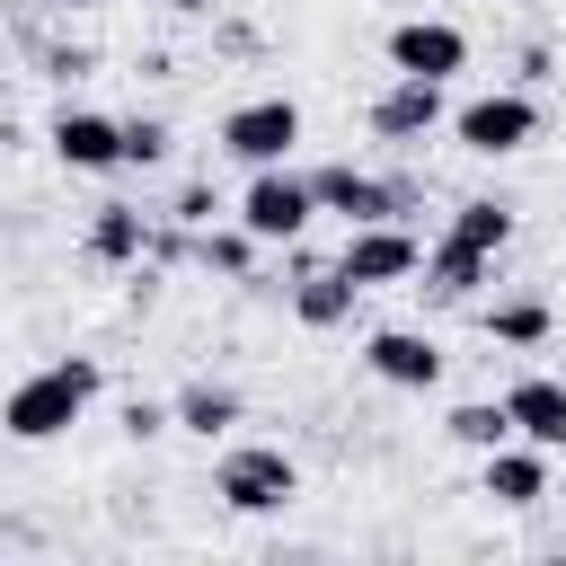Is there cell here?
I'll use <instances>...</instances> for the list:
<instances>
[{
  "label": "cell",
  "instance_id": "1",
  "mask_svg": "<svg viewBox=\"0 0 566 566\" xmlns=\"http://www.w3.org/2000/svg\"><path fill=\"white\" fill-rule=\"evenodd\" d=\"M88 407H97V363H88V354H62V363L27 371V380L0 398V433H9V442H62Z\"/></svg>",
  "mask_w": 566,
  "mask_h": 566
},
{
  "label": "cell",
  "instance_id": "2",
  "mask_svg": "<svg viewBox=\"0 0 566 566\" xmlns=\"http://www.w3.org/2000/svg\"><path fill=\"white\" fill-rule=\"evenodd\" d=\"M451 142H460L469 159H513V150L539 142V97H522V88H486V97L451 106Z\"/></svg>",
  "mask_w": 566,
  "mask_h": 566
},
{
  "label": "cell",
  "instance_id": "3",
  "mask_svg": "<svg viewBox=\"0 0 566 566\" xmlns=\"http://www.w3.org/2000/svg\"><path fill=\"white\" fill-rule=\"evenodd\" d=\"M212 495H221L230 513H283V504L301 495V469H292V451H274V442H230L221 469H212Z\"/></svg>",
  "mask_w": 566,
  "mask_h": 566
},
{
  "label": "cell",
  "instance_id": "4",
  "mask_svg": "<svg viewBox=\"0 0 566 566\" xmlns=\"http://www.w3.org/2000/svg\"><path fill=\"white\" fill-rule=\"evenodd\" d=\"M310 212H318V195H310V177L292 168V159H274V168H248V195H239V221L265 239V248H292L301 230H310Z\"/></svg>",
  "mask_w": 566,
  "mask_h": 566
},
{
  "label": "cell",
  "instance_id": "5",
  "mask_svg": "<svg viewBox=\"0 0 566 566\" xmlns=\"http://www.w3.org/2000/svg\"><path fill=\"white\" fill-rule=\"evenodd\" d=\"M451 80H416V71H398L380 97H371V142H389V150H416L424 133H442L451 124V97H442Z\"/></svg>",
  "mask_w": 566,
  "mask_h": 566
},
{
  "label": "cell",
  "instance_id": "6",
  "mask_svg": "<svg viewBox=\"0 0 566 566\" xmlns=\"http://www.w3.org/2000/svg\"><path fill=\"white\" fill-rule=\"evenodd\" d=\"M221 150H230L239 168L292 159V150H301V106H292V97H248V106H230V115H221Z\"/></svg>",
  "mask_w": 566,
  "mask_h": 566
},
{
  "label": "cell",
  "instance_id": "7",
  "mask_svg": "<svg viewBox=\"0 0 566 566\" xmlns=\"http://www.w3.org/2000/svg\"><path fill=\"white\" fill-rule=\"evenodd\" d=\"M336 265H345L363 292H380V283L424 274V239H416L407 221H354V230H345V248H336Z\"/></svg>",
  "mask_w": 566,
  "mask_h": 566
},
{
  "label": "cell",
  "instance_id": "8",
  "mask_svg": "<svg viewBox=\"0 0 566 566\" xmlns=\"http://www.w3.org/2000/svg\"><path fill=\"white\" fill-rule=\"evenodd\" d=\"M389 71L451 80V71H469V35H460L451 18H398V27H389Z\"/></svg>",
  "mask_w": 566,
  "mask_h": 566
},
{
  "label": "cell",
  "instance_id": "9",
  "mask_svg": "<svg viewBox=\"0 0 566 566\" xmlns=\"http://www.w3.org/2000/svg\"><path fill=\"white\" fill-rule=\"evenodd\" d=\"M310 195H318V212H336L345 230H354V221H398V195H389V177H371V168H354V159H327V168H310Z\"/></svg>",
  "mask_w": 566,
  "mask_h": 566
},
{
  "label": "cell",
  "instance_id": "10",
  "mask_svg": "<svg viewBox=\"0 0 566 566\" xmlns=\"http://www.w3.org/2000/svg\"><path fill=\"white\" fill-rule=\"evenodd\" d=\"M53 159L80 168V177H106V168H124V124L97 115V106H62L53 115Z\"/></svg>",
  "mask_w": 566,
  "mask_h": 566
},
{
  "label": "cell",
  "instance_id": "11",
  "mask_svg": "<svg viewBox=\"0 0 566 566\" xmlns=\"http://www.w3.org/2000/svg\"><path fill=\"white\" fill-rule=\"evenodd\" d=\"M363 363H371V380H389V389H433V380H442V345H433L424 327H371V336H363Z\"/></svg>",
  "mask_w": 566,
  "mask_h": 566
},
{
  "label": "cell",
  "instance_id": "12",
  "mask_svg": "<svg viewBox=\"0 0 566 566\" xmlns=\"http://www.w3.org/2000/svg\"><path fill=\"white\" fill-rule=\"evenodd\" d=\"M424 283H433V301H478V292L495 283V248H478V239L442 230V239L424 248Z\"/></svg>",
  "mask_w": 566,
  "mask_h": 566
},
{
  "label": "cell",
  "instance_id": "13",
  "mask_svg": "<svg viewBox=\"0 0 566 566\" xmlns=\"http://www.w3.org/2000/svg\"><path fill=\"white\" fill-rule=\"evenodd\" d=\"M548 460H557V451H539V442H522V433L495 442V451H486V495H495L504 513H531V504L548 495Z\"/></svg>",
  "mask_w": 566,
  "mask_h": 566
},
{
  "label": "cell",
  "instance_id": "14",
  "mask_svg": "<svg viewBox=\"0 0 566 566\" xmlns=\"http://www.w3.org/2000/svg\"><path fill=\"white\" fill-rule=\"evenodd\" d=\"M504 407H513V433H522V442H539V451H566V380H548V371H522V380L504 389Z\"/></svg>",
  "mask_w": 566,
  "mask_h": 566
},
{
  "label": "cell",
  "instance_id": "15",
  "mask_svg": "<svg viewBox=\"0 0 566 566\" xmlns=\"http://www.w3.org/2000/svg\"><path fill=\"white\" fill-rule=\"evenodd\" d=\"M354 310H363V283H354L345 265H310V274L292 283V318L318 327V336H327V327H354Z\"/></svg>",
  "mask_w": 566,
  "mask_h": 566
},
{
  "label": "cell",
  "instance_id": "16",
  "mask_svg": "<svg viewBox=\"0 0 566 566\" xmlns=\"http://www.w3.org/2000/svg\"><path fill=\"white\" fill-rule=\"evenodd\" d=\"M150 256V212L142 203H97L88 212V265H142Z\"/></svg>",
  "mask_w": 566,
  "mask_h": 566
},
{
  "label": "cell",
  "instance_id": "17",
  "mask_svg": "<svg viewBox=\"0 0 566 566\" xmlns=\"http://www.w3.org/2000/svg\"><path fill=\"white\" fill-rule=\"evenodd\" d=\"M168 407H177V433H195V442H221V433H230V424L248 416L230 380H186V389H177Z\"/></svg>",
  "mask_w": 566,
  "mask_h": 566
},
{
  "label": "cell",
  "instance_id": "18",
  "mask_svg": "<svg viewBox=\"0 0 566 566\" xmlns=\"http://www.w3.org/2000/svg\"><path fill=\"white\" fill-rule=\"evenodd\" d=\"M256 248H265V239H256L248 221H230V230H221V221H203V239H195V265H203V274H230V283H248V274H256Z\"/></svg>",
  "mask_w": 566,
  "mask_h": 566
},
{
  "label": "cell",
  "instance_id": "19",
  "mask_svg": "<svg viewBox=\"0 0 566 566\" xmlns=\"http://www.w3.org/2000/svg\"><path fill=\"white\" fill-rule=\"evenodd\" d=\"M442 433H451L460 451H495V442H513V407H504V398H460V407L442 416Z\"/></svg>",
  "mask_w": 566,
  "mask_h": 566
},
{
  "label": "cell",
  "instance_id": "20",
  "mask_svg": "<svg viewBox=\"0 0 566 566\" xmlns=\"http://www.w3.org/2000/svg\"><path fill=\"white\" fill-rule=\"evenodd\" d=\"M548 327H557V310H548V301H531V292H522V301H495V310H486V336H495V345H513V354L548 345Z\"/></svg>",
  "mask_w": 566,
  "mask_h": 566
},
{
  "label": "cell",
  "instance_id": "21",
  "mask_svg": "<svg viewBox=\"0 0 566 566\" xmlns=\"http://www.w3.org/2000/svg\"><path fill=\"white\" fill-rule=\"evenodd\" d=\"M451 230L460 239H478V248H495L504 256V239H513V203H495V195H469L460 212H451Z\"/></svg>",
  "mask_w": 566,
  "mask_h": 566
},
{
  "label": "cell",
  "instance_id": "22",
  "mask_svg": "<svg viewBox=\"0 0 566 566\" xmlns=\"http://www.w3.org/2000/svg\"><path fill=\"white\" fill-rule=\"evenodd\" d=\"M168 115H124V168H168Z\"/></svg>",
  "mask_w": 566,
  "mask_h": 566
},
{
  "label": "cell",
  "instance_id": "23",
  "mask_svg": "<svg viewBox=\"0 0 566 566\" xmlns=\"http://www.w3.org/2000/svg\"><path fill=\"white\" fill-rule=\"evenodd\" d=\"M168 424H177L168 398H124V433H133V442H150V433H168Z\"/></svg>",
  "mask_w": 566,
  "mask_h": 566
},
{
  "label": "cell",
  "instance_id": "24",
  "mask_svg": "<svg viewBox=\"0 0 566 566\" xmlns=\"http://www.w3.org/2000/svg\"><path fill=\"white\" fill-rule=\"evenodd\" d=\"M212 212H221V195H212V186H186V195H177V212H168V221H186V230H203V221H212Z\"/></svg>",
  "mask_w": 566,
  "mask_h": 566
},
{
  "label": "cell",
  "instance_id": "25",
  "mask_svg": "<svg viewBox=\"0 0 566 566\" xmlns=\"http://www.w3.org/2000/svg\"><path fill=\"white\" fill-rule=\"evenodd\" d=\"M53 9H71V18H88V9H106V0H53Z\"/></svg>",
  "mask_w": 566,
  "mask_h": 566
},
{
  "label": "cell",
  "instance_id": "26",
  "mask_svg": "<svg viewBox=\"0 0 566 566\" xmlns=\"http://www.w3.org/2000/svg\"><path fill=\"white\" fill-rule=\"evenodd\" d=\"M168 9H186V0H168Z\"/></svg>",
  "mask_w": 566,
  "mask_h": 566
},
{
  "label": "cell",
  "instance_id": "27",
  "mask_svg": "<svg viewBox=\"0 0 566 566\" xmlns=\"http://www.w3.org/2000/svg\"><path fill=\"white\" fill-rule=\"evenodd\" d=\"M0 71H9V62H0Z\"/></svg>",
  "mask_w": 566,
  "mask_h": 566
}]
</instances>
